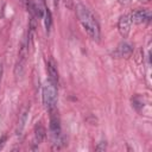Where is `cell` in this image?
I'll return each mask as SVG.
<instances>
[{
	"instance_id": "obj_1",
	"label": "cell",
	"mask_w": 152,
	"mask_h": 152,
	"mask_svg": "<svg viewBox=\"0 0 152 152\" xmlns=\"http://www.w3.org/2000/svg\"><path fill=\"white\" fill-rule=\"evenodd\" d=\"M76 13H77V18H78L82 27L87 32V34L93 40L99 42L101 33H100V25H99L96 18H95V15L83 4H77L76 5Z\"/></svg>"
},
{
	"instance_id": "obj_2",
	"label": "cell",
	"mask_w": 152,
	"mask_h": 152,
	"mask_svg": "<svg viewBox=\"0 0 152 152\" xmlns=\"http://www.w3.org/2000/svg\"><path fill=\"white\" fill-rule=\"evenodd\" d=\"M56 101H57V88L56 84L49 80L43 87V103L49 112H52L56 108Z\"/></svg>"
},
{
	"instance_id": "obj_3",
	"label": "cell",
	"mask_w": 152,
	"mask_h": 152,
	"mask_svg": "<svg viewBox=\"0 0 152 152\" xmlns=\"http://www.w3.org/2000/svg\"><path fill=\"white\" fill-rule=\"evenodd\" d=\"M51 113V119H50V132L53 139V142L57 144V141H61V124L59 119L56 115L55 110L50 112Z\"/></svg>"
},
{
	"instance_id": "obj_4",
	"label": "cell",
	"mask_w": 152,
	"mask_h": 152,
	"mask_svg": "<svg viewBox=\"0 0 152 152\" xmlns=\"http://www.w3.org/2000/svg\"><path fill=\"white\" fill-rule=\"evenodd\" d=\"M131 21L134 24H144L151 20V11L150 10H135L129 14Z\"/></svg>"
},
{
	"instance_id": "obj_5",
	"label": "cell",
	"mask_w": 152,
	"mask_h": 152,
	"mask_svg": "<svg viewBox=\"0 0 152 152\" xmlns=\"http://www.w3.org/2000/svg\"><path fill=\"white\" fill-rule=\"evenodd\" d=\"M131 18H129V14H124L119 18V21H118V30L120 32V34L126 38L128 34H129V31H131Z\"/></svg>"
},
{
	"instance_id": "obj_6",
	"label": "cell",
	"mask_w": 152,
	"mask_h": 152,
	"mask_svg": "<svg viewBox=\"0 0 152 152\" xmlns=\"http://www.w3.org/2000/svg\"><path fill=\"white\" fill-rule=\"evenodd\" d=\"M132 52H133V45L129 44V43H127V42H122V43H120L118 45L116 51H115V55L119 56V57L127 58V57H129L132 55Z\"/></svg>"
},
{
	"instance_id": "obj_7",
	"label": "cell",
	"mask_w": 152,
	"mask_h": 152,
	"mask_svg": "<svg viewBox=\"0 0 152 152\" xmlns=\"http://www.w3.org/2000/svg\"><path fill=\"white\" fill-rule=\"evenodd\" d=\"M45 137H46V129L40 122H38L34 127V144H37V145L42 144L43 140L45 139Z\"/></svg>"
},
{
	"instance_id": "obj_8",
	"label": "cell",
	"mask_w": 152,
	"mask_h": 152,
	"mask_svg": "<svg viewBox=\"0 0 152 152\" xmlns=\"http://www.w3.org/2000/svg\"><path fill=\"white\" fill-rule=\"evenodd\" d=\"M48 71H49V76H50L49 80L57 86V83H58V71H57L56 64L52 61H50L48 63Z\"/></svg>"
},
{
	"instance_id": "obj_9",
	"label": "cell",
	"mask_w": 152,
	"mask_h": 152,
	"mask_svg": "<svg viewBox=\"0 0 152 152\" xmlns=\"http://www.w3.org/2000/svg\"><path fill=\"white\" fill-rule=\"evenodd\" d=\"M27 114H28V107H25L23 109V112L20 113L19 115V121H18V134H21L23 129H24V126L26 124V120H27Z\"/></svg>"
},
{
	"instance_id": "obj_10",
	"label": "cell",
	"mask_w": 152,
	"mask_h": 152,
	"mask_svg": "<svg viewBox=\"0 0 152 152\" xmlns=\"http://www.w3.org/2000/svg\"><path fill=\"white\" fill-rule=\"evenodd\" d=\"M44 23H45V28L49 32L51 28V25H52V17H51V12L48 7H45V10H44Z\"/></svg>"
},
{
	"instance_id": "obj_11",
	"label": "cell",
	"mask_w": 152,
	"mask_h": 152,
	"mask_svg": "<svg viewBox=\"0 0 152 152\" xmlns=\"http://www.w3.org/2000/svg\"><path fill=\"white\" fill-rule=\"evenodd\" d=\"M132 103H133V107L135 108V109H140V108H142V101L140 100V97H138V96H135L134 99H132Z\"/></svg>"
},
{
	"instance_id": "obj_12",
	"label": "cell",
	"mask_w": 152,
	"mask_h": 152,
	"mask_svg": "<svg viewBox=\"0 0 152 152\" xmlns=\"http://www.w3.org/2000/svg\"><path fill=\"white\" fill-rule=\"evenodd\" d=\"M63 4H64V6H65L66 8H69V10H74V7H75L74 0H63Z\"/></svg>"
},
{
	"instance_id": "obj_13",
	"label": "cell",
	"mask_w": 152,
	"mask_h": 152,
	"mask_svg": "<svg viewBox=\"0 0 152 152\" xmlns=\"http://www.w3.org/2000/svg\"><path fill=\"white\" fill-rule=\"evenodd\" d=\"M96 151H104L106 150V142L104 141H101L96 147H95Z\"/></svg>"
},
{
	"instance_id": "obj_14",
	"label": "cell",
	"mask_w": 152,
	"mask_h": 152,
	"mask_svg": "<svg viewBox=\"0 0 152 152\" xmlns=\"http://www.w3.org/2000/svg\"><path fill=\"white\" fill-rule=\"evenodd\" d=\"M6 141V135H4V137H1V139H0V148L2 147V145H4V142Z\"/></svg>"
},
{
	"instance_id": "obj_15",
	"label": "cell",
	"mask_w": 152,
	"mask_h": 152,
	"mask_svg": "<svg viewBox=\"0 0 152 152\" xmlns=\"http://www.w3.org/2000/svg\"><path fill=\"white\" fill-rule=\"evenodd\" d=\"M2 71H4V69H2V64L0 63V83H1V77H2Z\"/></svg>"
},
{
	"instance_id": "obj_16",
	"label": "cell",
	"mask_w": 152,
	"mask_h": 152,
	"mask_svg": "<svg viewBox=\"0 0 152 152\" xmlns=\"http://www.w3.org/2000/svg\"><path fill=\"white\" fill-rule=\"evenodd\" d=\"M120 4H122V5H126V4H128L131 0H118Z\"/></svg>"
},
{
	"instance_id": "obj_17",
	"label": "cell",
	"mask_w": 152,
	"mask_h": 152,
	"mask_svg": "<svg viewBox=\"0 0 152 152\" xmlns=\"http://www.w3.org/2000/svg\"><path fill=\"white\" fill-rule=\"evenodd\" d=\"M140 1H144V2H148L150 0H140Z\"/></svg>"
}]
</instances>
